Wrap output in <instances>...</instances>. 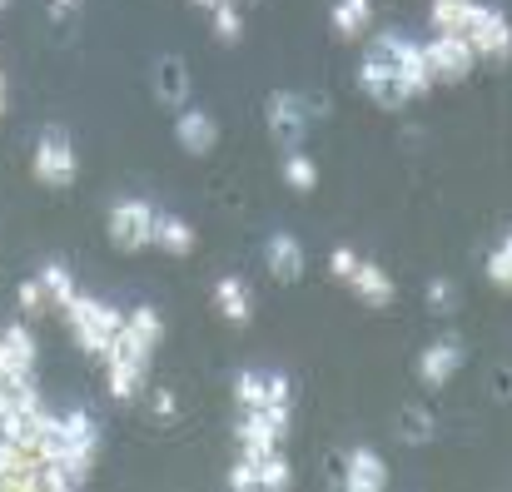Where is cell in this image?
Here are the masks:
<instances>
[{"mask_svg": "<svg viewBox=\"0 0 512 492\" xmlns=\"http://www.w3.org/2000/svg\"><path fill=\"white\" fill-rule=\"evenodd\" d=\"M40 463L60 468L70 478V488H85L90 473H95V458H100V423L85 413V408H70V413H50L45 433H40Z\"/></svg>", "mask_w": 512, "mask_h": 492, "instance_id": "1", "label": "cell"}, {"mask_svg": "<svg viewBox=\"0 0 512 492\" xmlns=\"http://www.w3.org/2000/svg\"><path fill=\"white\" fill-rule=\"evenodd\" d=\"M358 90L378 105V110H403L413 100L403 70H398V55H393V35H378L358 65Z\"/></svg>", "mask_w": 512, "mask_h": 492, "instance_id": "2", "label": "cell"}, {"mask_svg": "<svg viewBox=\"0 0 512 492\" xmlns=\"http://www.w3.org/2000/svg\"><path fill=\"white\" fill-rule=\"evenodd\" d=\"M30 174L35 184L45 189H70L80 179V155H75V140L65 125H45L35 135V150H30Z\"/></svg>", "mask_w": 512, "mask_h": 492, "instance_id": "3", "label": "cell"}, {"mask_svg": "<svg viewBox=\"0 0 512 492\" xmlns=\"http://www.w3.org/2000/svg\"><path fill=\"white\" fill-rule=\"evenodd\" d=\"M65 324H70V333H75V343L100 363V358H105V348L115 343L120 324H125V314H120L115 304H105V299L75 294V299H70V309H65Z\"/></svg>", "mask_w": 512, "mask_h": 492, "instance_id": "4", "label": "cell"}, {"mask_svg": "<svg viewBox=\"0 0 512 492\" xmlns=\"http://www.w3.org/2000/svg\"><path fill=\"white\" fill-rule=\"evenodd\" d=\"M423 60H428V70H433V85H458V80L473 75L478 50L468 45L463 30H433V35L423 40Z\"/></svg>", "mask_w": 512, "mask_h": 492, "instance_id": "5", "label": "cell"}, {"mask_svg": "<svg viewBox=\"0 0 512 492\" xmlns=\"http://www.w3.org/2000/svg\"><path fill=\"white\" fill-rule=\"evenodd\" d=\"M463 35H468V45H473L483 60H498V65L512 60V20L498 5L473 0V5H468V20H463Z\"/></svg>", "mask_w": 512, "mask_h": 492, "instance_id": "6", "label": "cell"}, {"mask_svg": "<svg viewBox=\"0 0 512 492\" xmlns=\"http://www.w3.org/2000/svg\"><path fill=\"white\" fill-rule=\"evenodd\" d=\"M105 229H110V244H115V249L140 254V249L155 244V204H150V199H115Z\"/></svg>", "mask_w": 512, "mask_h": 492, "instance_id": "7", "label": "cell"}, {"mask_svg": "<svg viewBox=\"0 0 512 492\" xmlns=\"http://www.w3.org/2000/svg\"><path fill=\"white\" fill-rule=\"evenodd\" d=\"M264 125H269V140L289 155V150H304V135H309V105L294 95V90H274L264 100Z\"/></svg>", "mask_w": 512, "mask_h": 492, "instance_id": "8", "label": "cell"}, {"mask_svg": "<svg viewBox=\"0 0 512 492\" xmlns=\"http://www.w3.org/2000/svg\"><path fill=\"white\" fill-rule=\"evenodd\" d=\"M0 383H35V333L25 324H10L0 333Z\"/></svg>", "mask_w": 512, "mask_h": 492, "instance_id": "9", "label": "cell"}, {"mask_svg": "<svg viewBox=\"0 0 512 492\" xmlns=\"http://www.w3.org/2000/svg\"><path fill=\"white\" fill-rule=\"evenodd\" d=\"M339 483L348 492H383L388 488V463H383V453L368 448V443H353V448L343 453Z\"/></svg>", "mask_w": 512, "mask_h": 492, "instance_id": "10", "label": "cell"}, {"mask_svg": "<svg viewBox=\"0 0 512 492\" xmlns=\"http://www.w3.org/2000/svg\"><path fill=\"white\" fill-rule=\"evenodd\" d=\"M463 343L458 338H438V343H428L423 353H418V363H413V373H418V383L423 388H448L453 378H458V368H463Z\"/></svg>", "mask_w": 512, "mask_h": 492, "instance_id": "11", "label": "cell"}, {"mask_svg": "<svg viewBox=\"0 0 512 492\" xmlns=\"http://www.w3.org/2000/svg\"><path fill=\"white\" fill-rule=\"evenodd\" d=\"M274 398H294L289 393V378L279 368H239L234 373V403L239 408H264Z\"/></svg>", "mask_w": 512, "mask_h": 492, "instance_id": "12", "label": "cell"}, {"mask_svg": "<svg viewBox=\"0 0 512 492\" xmlns=\"http://www.w3.org/2000/svg\"><path fill=\"white\" fill-rule=\"evenodd\" d=\"M174 145L184 150V155H209L214 145H219V125H214V115L209 110H194V105H184V110H174Z\"/></svg>", "mask_w": 512, "mask_h": 492, "instance_id": "13", "label": "cell"}, {"mask_svg": "<svg viewBox=\"0 0 512 492\" xmlns=\"http://www.w3.org/2000/svg\"><path fill=\"white\" fill-rule=\"evenodd\" d=\"M348 289H353V299L358 304H368V309H393V299H398V284H393V274L383 269V264H373V259H363L358 264V274L348 279Z\"/></svg>", "mask_w": 512, "mask_h": 492, "instance_id": "14", "label": "cell"}, {"mask_svg": "<svg viewBox=\"0 0 512 492\" xmlns=\"http://www.w3.org/2000/svg\"><path fill=\"white\" fill-rule=\"evenodd\" d=\"M214 314L234 328H244L254 319V294H249V284H244L239 274H224V279L214 284Z\"/></svg>", "mask_w": 512, "mask_h": 492, "instance_id": "15", "label": "cell"}, {"mask_svg": "<svg viewBox=\"0 0 512 492\" xmlns=\"http://www.w3.org/2000/svg\"><path fill=\"white\" fill-rule=\"evenodd\" d=\"M264 264H269V274H274L279 284H299V279H304V244H299L294 234H269Z\"/></svg>", "mask_w": 512, "mask_h": 492, "instance_id": "16", "label": "cell"}, {"mask_svg": "<svg viewBox=\"0 0 512 492\" xmlns=\"http://www.w3.org/2000/svg\"><path fill=\"white\" fill-rule=\"evenodd\" d=\"M194 244H199V234H194L189 219H179L170 209H155V249H165L170 259H189Z\"/></svg>", "mask_w": 512, "mask_h": 492, "instance_id": "17", "label": "cell"}, {"mask_svg": "<svg viewBox=\"0 0 512 492\" xmlns=\"http://www.w3.org/2000/svg\"><path fill=\"white\" fill-rule=\"evenodd\" d=\"M155 100L165 110H184V100H189V70H184L179 55H160L155 60Z\"/></svg>", "mask_w": 512, "mask_h": 492, "instance_id": "18", "label": "cell"}, {"mask_svg": "<svg viewBox=\"0 0 512 492\" xmlns=\"http://www.w3.org/2000/svg\"><path fill=\"white\" fill-rule=\"evenodd\" d=\"M393 55H398V70H403V80H408L413 100H418V95H428V90H433V70H428V60H423V45H418V40H408V35H393Z\"/></svg>", "mask_w": 512, "mask_h": 492, "instance_id": "19", "label": "cell"}, {"mask_svg": "<svg viewBox=\"0 0 512 492\" xmlns=\"http://www.w3.org/2000/svg\"><path fill=\"white\" fill-rule=\"evenodd\" d=\"M329 20H334V35L339 40H363L368 25H373V0H339Z\"/></svg>", "mask_w": 512, "mask_h": 492, "instance_id": "20", "label": "cell"}, {"mask_svg": "<svg viewBox=\"0 0 512 492\" xmlns=\"http://www.w3.org/2000/svg\"><path fill=\"white\" fill-rule=\"evenodd\" d=\"M40 284H45V294H50V314H65L70 299L80 294V289H75V274H70L65 264H45V269H40Z\"/></svg>", "mask_w": 512, "mask_h": 492, "instance_id": "21", "label": "cell"}, {"mask_svg": "<svg viewBox=\"0 0 512 492\" xmlns=\"http://www.w3.org/2000/svg\"><path fill=\"white\" fill-rule=\"evenodd\" d=\"M254 468H259V492H289L294 488V463L284 458V448L264 453Z\"/></svg>", "mask_w": 512, "mask_h": 492, "instance_id": "22", "label": "cell"}, {"mask_svg": "<svg viewBox=\"0 0 512 492\" xmlns=\"http://www.w3.org/2000/svg\"><path fill=\"white\" fill-rule=\"evenodd\" d=\"M209 25H214V40L219 45H239L244 40V10H239V0H219L209 10Z\"/></svg>", "mask_w": 512, "mask_h": 492, "instance_id": "23", "label": "cell"}, {"mask_svg": "<svg viewBox=\"0 0 512 492\" xmlns=\"http://www.w3.org/2000/svg\"><path fill=\"white\" fill-rule=\"evenodd\" d=\"M284 184H289L294 194H314V189H319V164L309 160L304 150H289V155H284Z\"/></svg>", "mask_w": 512, "mask_h": 492, "instance_id": "24", "label": "cell"}, {"mask_svg": "<svg viewBox=\"0 0 512 492\" xmlns=\"http://www.w3.org/2000/svg\"><path fill=\"white\" fill-rule=\"evenodd\" d=\"M488 284L503 289V294H512V229L498 239V249L488 254Z\"/></svg>", "mask_w": 512, "mask_h": 492, "instance_id": "25", "label": "cell"}, {"mask_svg": "<svg viewBox=\"0 0 512 492\" xmlns=\"http://www.w3.org/2000/svg\"><path fill=\"white\" fill-rule=\"evenodd\" d=\"M428 309L438 314V319H448V314H458V284L453 279H428Z\"/></svg>", "mask_w": 512, "mask_h": 492, "instance_id": "26", "label": "cell"}, {"mask_svg": "<svg viewBox=\"0 0 512 492\" xmlns=\"http://www.w3.org/2000/svg\"><path fill=\"white\" fill-rule=\"evenodd\" d=\"M468 5L473 0H433V30H463V20H468Z\"/></svg>", "mask_w": 512, "mask_h": 492, "instance_id": "27", "label": "cell"}, {"mask_svg": "<svg viewBox=\"0 0 512 492\" xmlns=\"http://www.w3.org/2000/svg\"><path fill=\"white\" fill-rule=\"evenodd\" d=\"M20 309H25V319H40V314H50V294H45L40 274L20 284Z\"/></svg>", "mask_w": 512, "mask_h": 492, "instance_id": "28", "label": "cell"}, {"mask_svg": "<svg viewBox=\"0 0 512 492\" xmlns=\"http://www.w3.org/2000/svg\"><path fill=\"white\" fill-rule=\"evenodd\" d=\"M358 264H363V254H358V249H348V244H339V249L329 254V274H334L339 284H348V279L358 274Z\"/></svg>", "mask_w": 512, "mask_h": 492, "instance_id": "29", "label": "cell"}, {"mask_svg": "<svg viewBox=\"0 0 512 492\" xmlns=\"http://www.w3.org/2000/svg\"><path fill=\"white\" fill-rule=\"evenodd\" d=\"M224 483H229L234 492H259V468H254V463H249V458L239 453V463H234V468L224 473Z\"/></svg>", "mask_w": 512, "mask_h": 492, "instance_id": "30", "label": "cell"}, {"mask_svg": "<svg viewBox=\"0 0 512 492\" xmlns=\"http://www.w3.org/2000/svg\"><path fill=\"white\" fill-rule=\"evenodd\" d=\"M398 438H403V443H428V438H433V418L408 408V413H403V433H398Z\"/></svg>", "mask_w": 512, "mask_h": 492, "instance_id": "31", "label": "cell"}, {"mask_svg": "<svg viewBox=\"0 0 512 492\" xmlns=\"http://www.w3.org/2000/svg\"><path fill=\"white\" fill-rule=\"evenodd\" d=\"M150 413H155L160 423H170L174 413H179V403H174L170 388H155V393H150Z\"/></svg>", "mask_w": 512, "mask_h": 492, "instance_id": "32", "label": "cell"}, {"mask_svg": "<svg viewBox=\"0 0 512 492\" xmlns=\"http://www.w3.org/2000/svg\"><path fill=\"white\" fill-rule=\"evenodd\" d=\"M80 15V0H50V20H75Z\"/></svg>", "mask_w": 512, "mask_h": 492, "instance_id": "33", "label": "cell"}, {"mask_svg": "<svg viewBox=\"0 0 512 492\" xmlns=\"http://www.w3.org/2000/svg\"><path fill=\"white\" fill-rule=\"evenodd\" d=\"M189 5H199V10H214V5H219V0H189Z\"/></svg>", "mask_w": 512, "mask_h": 492, "instance_id": "34", "label": "cell"}, {"mask_svg": "<svg viewBox=\"0 0 512 492\" xmlns=\"http://www.w3.org/2000/svg\"><path fill=\"white\" fill-rule=\"evenodd\" d=\"M0 115H5V70H0Z\"/></svg>", "mask_w": 512, "mask_h": 492, "instance_id": "35", "label": "cell"}, {"mask_svg": "<svg viewBox=\"0 0 512 492\" xmlns=\"http://www.w3.org/2000/svg\"><path fill=\"white\" fill-rule=\"evenodd\" d=\"M5 5H10V0H0V10H5Z\"/></svg>", "mask_w": 512, "mask_h": 492, "instance_id": "36", "label": "cell"}]
</instances>
